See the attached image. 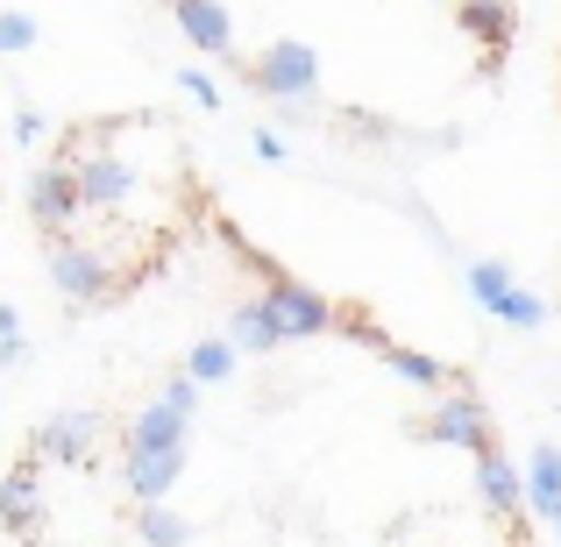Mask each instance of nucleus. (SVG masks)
<instances>
[{"label":"nucleus","mask_w":561,"mask_h":547,"mask_svg":"<svg viewBox=\"0 0 561 547\" xmlns=\"http://www.w3.org/2000/svg\"><path fill=\"white\" fill-rule=\"evenodd\" d=\"M100 412H50V420L36 426V441H28V463H85V455L100 448Z\"/></svg>","instance_id":"8"},{"label":"nucleus","mask_w":561,"mask_h":547,"mask_svg":"<svg viewBox=\"0 0 561 547\" xmlns=\"http://www.w3.org/2000/svg\"><path fill=\"white\" fill-rule=\"evenodd\" d=\"M36 14H22V8H8L0 14V57H22V50H36Z\"/></svg>","instance_id":"21"},{"label":"nucleus","mask_w":561,"mask_h":547,"mask_svg":"<svg viewBox=\"0 0 561 547\" xmlns=\"http://www.w3.org/2000/svg\"><path fill=\"white\" fill-rule=\"evenodd\" d=\"M8 334H22V314H14V306H0V342H8Z\"/></svg>","instance_id":"27"},{"label":"nucleus","mask_w":561,"mask_h":547,"mask_svg":"<svg viewBox=\"0 0 561 547\" xmlns=\"http://www.w3.org/2000/svg\"><path fill=\"white\" fill-rule=\"evenodd\" d=\"M242 71L263 100H320V50L299 36H271L263 57H249Z\"/></svg>","instance_id":"2"},{"label":"nucleus","mask_w":561,"mask_h":547,"mask_svg":"<svg viewBox=\"0 0 561 547\" xmlns=\"http://www.w3.org/2000/svg\"><path fill=\"white\" fill-rule=\"evenodd\" d=\"M462 285H469V299L497 320V306H505V292L519 285V277H512V263H497V257H469L462 263Z\"/></svg>","instance_id":"18"},{"label":"nucleus","mask_w":561,"mask_h":547,"mask_svg":"<svg viewBox=\"0 0 561 547\" xmlns=\"http://www.w3.org/2000/svg\"><path fill=\"white\" fill-rule=\"evenodd\" d=\"M136 540L142 547H185L192 540V520H185V512H171V498H164V505H142L136 512Z\"/></svg>","instance_id":"19"},{"label":"nucleus","mask_w":561,"mask_h":547,"mask_svg":"<svg viewBox=\"0 0 561 547\" xmlns=\"http://www.w3.org/2000/svg\"><path fill=\"white\" fill-rule=\"evenodd\" d=\"M179 86L192 93V107H206V114H220V100H228V93H220V79H214V71H199V65H185Z\"/></svg>","instance_id":"22"},{"label":"nucleus","mask_w":561,"mask_h":547,"mask_svg":"<svg viewBox=\"0 0 561 547\" xmlns=\"http://www.w3.org/2000/svg\"><path fill=\"white\" fill-rule=\"evenodd\" d=\"M43 136V114L36 107H14V143H36Z\"/></svg>","instance_id":"25"},{"label":"nucleus","mask_w":561,"mask_h":547,"mask_svg":"<svg viewBox=\"0 0 561 547\" xmlns=\"http://www.w3.org/2000/svg\"><path fill=\"white\" fill-rule=\"evenodd\" d=\"M185 441H192V420L157 398V406H142L136 426L122 434V455H164V448H185Z\"/></svg>","instance_id":"13"},{"label":"nucleus","mask_w":561,"mask_h":547,"mask_svg":"<svg viewBox=\"0 0 561 547\" xmlns=\"http://www.w3.org/2000/svg\"><path fill=\"white\" fill-rule=\"evenodd\" d=\"M50 285L71 306H100V299H114V263L79 249V242H50Z\"/></svg>","instance_id":"6"},{"label":"nucleus","mask_w":561,"mask_h":547,"mask_svg":"<svg viewBox=\"0 0 561 547\" xmlns=\"http://www.w3.org/2000/svg\"><path fill=\"white\" fill-rule=\"evenodd\" d=\"M71 171H79V200L93 206V214H122V206L136 200V185H142L122 150H85Z\"/></svg>","instance_id":"7"},{"label":"nucleus","mask_w":561,"mask_h":547,"mask_svg":"<svg viewBox=\"0 0 561 547\" xmlns=\"http://www.w3.org/2000/svg\"><path fill=\"white\" fill-rule=\"evenodd\" d=\"M171 22H179V36H185L199 57L234 65V14L220 8V0H171Z\"/></svg>","instance_id":"10"},{"label":"nucleus","mask_w":561,"mask_h":547,"mask_svg":"<svg viewBox=\"0 0 561 547\" xmlns=\"http://www.w3.org/2000/svg\"><path fill=\"white\" fill-rule=\"evenodd\" d=\"M497 320H505V328H540V320H548V299H540V292H526V285H512L505 306H497Z\"/></svg>","instance_id":"20"},{"label":"nucleus","mask_w":561,"mask_h":547,"mask_svg":"<svg viewBox=\"0 0 561 547\" xmlns=\"http://www.w3.org/2000/svg\"><path fill=\"white\" fill-rule=\"evenodd\" d=\"M122 477H128V498L136 505H164L185 477V448H164V455H122Z\"/></svg>","instance_id":"11"},{"label":"nucleus","mask_w":561,"mask_h":547,"mask_svg":"<svg viewBox=\"0 0 561 547\" xmlns=\"http://www.w3.org/2000/svg\"><path fill=\"white\" fill-rule=\"evenodd\" d=\"M157 398H164L171 412H185V420H192V412H199V384H192L185 369H179V377H164V391H157Z\"/></svg>","instance_id":"23"},{"label":"nucleus","mask_w":561,"mask_h":547,"mask_svg":"<svg viewBox=\"0 0 561 547\" xmlns=\"http://www.w3.org/2000/svg\"><path fill=\"white\" fill-rule=\"evenodd\" d=\"M342 328L356 334L363 349H377V363L391 369L398 384H412V391H448V384H455V369H440V356H426V349H405V342H391V334H383V328H370V320H348V314H342Z\"/></svg>","instance_id":"5"},{"label":"nucleus","mask_w":561,"mask_h":547,"mask_svg":"<svg viewBox=\"0 0 561 547\" xmlns=\"http://www.w3.org/2000/svg\"><path fill=\"white\" fill-rule=\"evenodd\" d=\"M249 271L263 277L256 299L271 306V320H277V334H285V342H313V334H334V328H342V314H334L328 292L299 285L291 271H277V263H263V257H249Z\"/></svg>","instance_id":"1"},{"label":"nucleus","mask_w":561,"mask_h":547,"mask_svg":"<svg viewBox=\"0 0 561 547\" xmlns=\"http://www.w3.org/2000/svg\"><path fill=\"white\" fill-rule=\"evenodd\" d=\"M455 29L483 43V71H497V57L519 36V0H455Z\"/></svg>","instance_id":"9"},{"label":"nucleus","mask_w":561,"mask_h":547,"mask_svg":"<svg viewBox=\"0 0 561 547\" xmlns=\"http://www.w3.org/2000/svg\"><path fill=\"white\" fill-rule=\"evenodd\" d=\"M79 214H85V200H79V171H71V157L36 164V179H28V220H36L50 242H65Z\"/></svg>","instance_id":"4"},{"label":"nucleus","mask_w":561,"mask_h":547,"mask_svg":"<svg viewBox=\"0 0 561 547\" xmlns=\"http://www.w3.org/2000/svg\"><path fill=\"white\" fill-rule=\"evenodd\" d=\"M519 483H526V512H540V520L554 526V540H561V448L554 441H540V448L526 455Z\"/></svg>","instance_id":"12"},{"label":"nucleus","mask_w":561,"mask_h":547,"mask_svg":"<svg viewBox=\"0 0 561 547\" xmlns=\"http://www.w3.org/2000/svg\"><path fill=\"white\" fill-rule=\"evenodd\" d=\"M220 334H228L242 356H277V349H285V334H277V320H271V306H263V299H242Z\"/></svg>","instance_id":"16"},{"label":"nucleus","mask_w":561,"mask_h":547,"mask_svg":"<svg viewBox=\"0 0 561 547\" xmlns=\"http://www.w3.org/2000/svg\"><path fill=\"white\" fill-rule=\"evenodd\" d=\"M28 363V342L22 334H8V342H0V369H22Z\"/></svg>","instance_id":"26"},{"label":"nucleus","mask_w":561,"mask_h":547,"mask_svg":"<svg viewBox=\"0 0 561 547\" xmlns=\"http://www.w3.org/2000/svg\"><path fill=\"white\" fill-rule=\"evenodd\" d=\"M234 369H242V349H234L228 334H206V342H192V356H185V377L199 384V391L206 384H228Z\"/></svg>","instance_id":"17"},{"label":"nucleus","mask_w":561,"mask_h":547,"mask_svg":"<svg viewBox=\"0 0 561 547\" xmlns=\"http://www.w3.org/2000/svg\"><path fill=\"white\" fill-rule=\"evenodd\" d=\"M0 526H8V534H36L43 526V491H36V463H22V469H8V477H0Z\"/></svg>","instance_id":"15"},{"label":"nucleus","mask_w":561,"mask_h":547,"mask_svg":"<svg viewBox=\"0 0 561 547\" xmlns=\"http://www.w3.org/2000/svg\"><path fill=\"white\" fill-rule=\"evenodd\" d=\"M420 441H434V448H491V406H483L477 391H462V384H448V391H434V406H426L420 420Z\"/></svg>","instance_id":"3"},{"label":"nucleus","mask_w":561,"mask_h":547,"mask_svg":"<svg viewBox=\"0 0 561 547\" xmlns=\"http://www.w3.org/2000/svg\"><path fill=\"white\" fill-rule=\"evenodd\" d=\"M249 150H256L263 164H285V157H291V143L277 136V128H256V136H249Z\"/></svg>","instance_id":"24"},{"label":"nucleus","mask_w":561,"mask_h":547,"mask_svg":"<svg viewBox=\"0 0 561 547\" xmlns=\"http://www.w3.org/2000/svg\"><path fill=\"white\" fill-rule=\"evenodd\" d=\"M477 491H483V505L497 512V520H519L526 512V483H519V469L505 463V448H477Z\"/></svg>","instance_id":"14"}]
</instances>
